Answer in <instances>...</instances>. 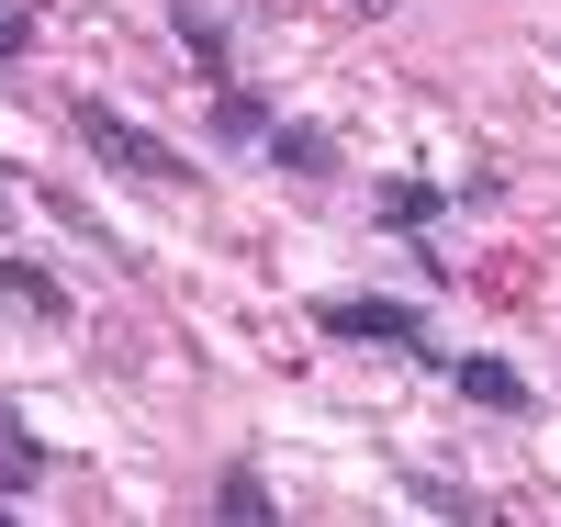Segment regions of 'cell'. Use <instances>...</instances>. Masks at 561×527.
I'll return each instance as SVG.
<instances>
[{"label":"cell","mask_w":561,"mask_h":527,"mask_svg":"<svg viewBox=\"0 0 561 527\" xmlns=\"http://www.w3.org/2000/svg\"><path fill=\"white\" fill-rule=\"evenodd\" d=\"M314 325H325V337H348V348H393V359H415V370H449L427 303H370V293H337V303H314Z\"/></svg>","instance_id":"cell-2"},{"label":"cell","mask_w":561,"mask_h":527,"mask_svg":"<svg viewBox=\"0 0 561 527\" xmlns=\"http://www.w3.org/2000/svg\"><path fill=\"white\" fill-rule=\"evenodd\" d=\"M449 381H460V404H483V415H539V381L517 359H494V348H449Z\"/></svg>","instance_id":"cell-3"},{"label":"cell","mask_w":561,"mask_h":527,"mask_svg":"<svg viewBox=\"0 0 561 527\" xmlns=\"http://www.w3.org/2000/svg\"><path fill=\"white\" fill-rule=\"evenodd\" d=\"M0 303L34 314V325H68V314H79V303H68V280L45 270V259H0Z\"/></svg>","instance_id":"cell-6"},{"label":"cell","mask_w":561,"mask_h":527,"mask_svg":"<svg viewBox=\"0 0 561 527\" xmlns=\"http://www.w3.org/2000/svg\"><path fill=\"white\" fill-rule=\"evenodd\" d=\"M460 203V191H438V180H415V169H393L382 191H370V214H382V236H427L438 214Z\"/></svg>","instance_id":"cell-4"},{"label":"cell","mask_w":561,"mask_h":527,"mask_svg":"<svg viewBox=\"0 0 561 527\" xmlns=\"http://www.w3.org/2000/svg\"><path fill=\"white\" fill-rule=\"evenodd\" d=\"M404 494L427 505V516H449V527H494V505H483V494H460V483H438V471H404Z\"/></svg>","instance_id":"cell-11"},{"label":"cell","mask_w":561,"mask_h":527,"mask_svg":"<svg viewBox=\"0 0 561 527\" xmlns=\"http://www.w3.org/2000/svg\"><path fill=\"white\" fill-rule=\"evenodd\" d=\"M259 158H270L280 180H337V135H325V124H270Z\"/></svg>","instance_id":"cell-5"},{"label":"cell","mask_w":561,"mask_h":527,"mask_svg":"<svg viewBox=\"0 0 561 527\" xmlns=\"http://www.w3.org/2000/svg\"><path fill=\"white\" fill-rule=\"evenodd\" d=\"M214 516H237V527L280 516V505H270V471H259V460H225V483H214Z\"/></svg>","instance_id":"cell-9"},{"label":"cell","mask_w":561,"mask_h":527,"mask_svg":"<svg viewBox=\"0 0 561 527\" xmlns=\"http://www.w3.org/2000/svg\"><path fill=\"white\" fill-rule=\"evenodd\" d=\"M68 124H79V147L102 158L113 180H135V191H203V169L180 158L169 135H147V124H124L113 102H90V90H79V102H68Z\"/></svg>","instance_id":"cell-1"},{"label":"cell","mask_w":561,"mask_h":527,"mask_svg":"<svg viewBox=\"0 0 561 527\" xmlns=\"http://www.w3.org/2000/svg\"><path fill=\"white\" fill-rule=\"evenodd\" d=\"M0 505H12V494H0Z\"/></svg>","instance_id":"cell-16"},{"label":"cell","mask_w":561,"mask_h":527,"mask_svg":"<svg viewBox=\"0 0 561 527\" xmlns=\"http://www.w3.org/2000/svg\"><path fill=\"white\" fill-rule=\"evenodd\" d=\"M45 214H57V225H68V236H113V225H102V214H90V203H79V191H45Z\"/></svg>","instance_id":"cell-13"},{"label":"cell","mask_w":561,"mask_h":527,"mask_svg":"<svg viewBox=\"0 0 561 527\" xmlns=\"http://www.w3.org/2000/svg\"><path fill=\"white\" fill-rule=\"evenodd\" d=\"M270 124H280V113L259 102V90H237V79H225V90H214V135H225V147H259V135H270Z\"/></svg>","instance_id":"cell-10"},{"label":"cell","mask_w":561,"mask_h":527,"mask_svg":"<svg viewBox=\"0 0 561 527\" xmlns=\"http://www.w3.org/2000/svg\"><path fill=\"white\" fill-rule=\"evenodd\" d=\"M23 191H34V180H23L12 158H0V225H23Z\"/></svg>","instance_id":"cell-14"},{"label":"cell","mask_w":561,"mask_h":527,"mask_svg":"<svg viewBox=\"0 0 561 527\" xmlns=\"http://www.w3.org/2000/svg\"><path fill=\"white\" fill-rule=\"evenodd\" d=\"M34 483H45V438H34V426H23L12 404H0V494H12V505H23Z\"/></svg>","instance_id":"cell-7"},{"label":"cell","mask_w":561,"mask_h":527,"mask_svg":"<svg viewBox=\"0 0 561 527\" xmlns=\"http://www.w3.org/2000/svg\"><path fill=\"white\" fill-rule=\"evenodd\" d=\"M359 12H393V0H359Z\"/></svg>","instance_id":"cell-15"},{"label":"cell","mask_w":561,"mask_h":527,"mask_svg":"<svg viewBox=\"0 0 561 527\" xmlns=\"http://www.w3.org/2000/svg\"><path fill=\"white\" fill-rule=\"evenodd\" d=\"M23 45H34V0H0V68H12Z\"/></svg>","instance_id":"cell-12"},{"label":"cell","mask_w":561,"mask_h":527,"mask_svg":"<svg viewBox=\"0 0 561 527\" xmlns=\"http://www.w3.org/2000/svg\"><path fill=\"white\" fill-rule=\"evenodd\" d=\"M169 34H180V57H203V79H225V68H237V45H225V12H203V0H180V12H169Z\"/></svg>","instance_id":"cell-8"}]
</instances>
